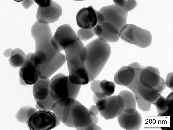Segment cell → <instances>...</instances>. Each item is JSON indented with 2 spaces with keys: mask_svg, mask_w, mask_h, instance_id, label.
<instances>
[{
  "mask_svg": "<svg viewBox=\"0 0 173 130\" xmlns=\"http://www.w3.org/2000/svg\"><path fill=\"white\" fill-rule=\"evenodd\" d=\"M31 33L34 39L35 50L42 51L47 57L38 72L39 76L49 78L66 62L65 56L56 50L52 46V36L49 24H40L37 21L32 26Z\"/></svg>",
  "mask_w": 173,
  "mask_h": 130,
  "instance_id": "6da1fadb",
  "label": "cell"
},
{
  "mask_svg": "<svg viewBox=\"0 0 173 130\" xmlns=\"http://www.w3.org/2000/svg\"><path fill=\"white\" fill-rule=\"evenodd\" d=\"M52 111L61 122L69 127H84L96 124L98 121L97 116L91 115L88 109L71 98L55 102Z\"/></svg>",
  "mask_w": 173,
  "mask_h": 130,
  "instance_id": "7a4b0ae2",
  "label": "cell"
},
{
  "mask_svg": "<svg viewBox=\"0 0 173 130\" xmlns=\"http://www.w3.org/2000/svg\"><path fill=\"white\" fill-rule=\"evenodd\" d=\"M61 51L64 50L70 80L73 84L84 85L89 82L82 64L81 56L85 47L77 34L66 37L59 42Z\"/></svg>",
  "mask_w": 173,
  "mask_h": 130,
  "instance_id": "3957f363",
  "label": "cell"
},
{
  "mask_svg": "<svg viewBox=\"0 0 173 130\" xmlns=\"http://www.w3.org/2000/svg\"><path fill=\"white\" fill-rule=\"evenodd\" d=\"M111 52L109 44L101 38L95 39L85 46L81 55V61L90 82L100 74Z\"/></svg>",
  "mask_w": 173,
  "mask_h": 130,
  "instance_id": "277c9868",
  "label": "cell"
},
{
  "mask_svg": "<svg viewBox=\"0 0 173 130\" xmlns=\"http://www.w3.org/2000/svg\"><path fill=\"white\" fill-rule=\"evenodd\" d=\"M49 94L55 102L64 101L68 98L76 99L81 86L75 85L70 81L69 76L60 73L50 80Z\"/></svg>",
  "mask_w": 173,
  "mask_h": 130,
  "instance_id": "5b68a950",
  "label": "cell"
},
{
  "mask_svg": "<svg viewBox=\"0 0 173 130\" xmlns=\"http://www.w3.org/2000/svg\"><path fill=\"white\" fill-rule=\"evenodd\" d=\"M119 35L124 41L141 48L147 47L151 43L150 32L132 24L126 25L120 31Z\"/></svg>",
  "mask_w": 173,
  "mask_h": 130,
  "instance_id": "8992f818",
  "label": "cell"
},
{
  "mask_svg": "<svg viewBox=\"0 0 173 130\" xmlns=\"http://www.w3.org/2000/svg\"><path fill=\"white\" fill-rule=\"evenodd\" d=\"M60 122L53 112L40 110L30 117L26 124L31 130H49L58 125Z\"/></svg>",
  "mask_w": 173,
  "mask_h": 130,
  "instance_id": "52a82bcc",
  "label": "cell"
},
{
  "mask_svg": "<svg viewBox=\"0 0 173 130\" xmlns=\"http://www.w3.org/2000/svg\"><path fill=\"white\" fill-rule=\"evenodd\" d=\"M104 15L105 21L115 26L119 32L127 24L128 12L114 4L103 6L99 11Z\"/></svg>",
  "mask_w": 173,
  "mask_h": 130,
  "instance_id": "ba28073f",
  "label": "cell"
},
{
  "mask_svg": "<svg viewBox=\"0 0 173 130\" xmlns=\"http://www.w3.org/2000/svg\"><path fill=\"white\" fill-rule=\"evenodd\" d=\"M144 68L143 66L134 68L135 76L132 82L126 86L130 89L133 93L138 92L146 101L152 103L156 100L161 94L153 88H148L142 85L139 79L141 70Z\"/></svg>",
  "mask_w": 173,
  "mask_h": 130,
  "instance_id": "9c48e42d",
  "label": "cell"
},
{
  "mask_svg": "<svg viewBox=\"0 0 173 130\" xmlns=\"http://www.w3.org/2000/svg\"><path fill=\"white\" fill-rule=\"evenodd\" d=\"M62 12L60 6L53 1L52 4L46 7H38L36 19L40 24H48L57 21Z\"/></svg>",
  "mask_w": 173,
  "mask_h": 130,
  "instance_id": "30bf717a",
  "label": "cell"
},
{
  "mask_svg": "<svg viewBox=\"0 0 173 130\" xmlns=\"http://www.w3.org/2000/svg\"><path fill=\"white\" fill-rule=\"evenodd\" d=\"M124 104L122 98L119 95L110 96L107 98L106 108L100 111L101 115L106 120L117 117L123 111Z\"/></svg>",
  "mask_w": 173,
  "mask_h": 130,
  "instance_id": "8fae6325",
  "label": "cell"
},
{
  "mask_svg": "<svg viewBox=\"0 0 173 130\" xmlns=\"http://www.w3.org/2000/svg\"><path fill=\"white\" fill-rule=\"evenodd\" d=\"M97 11L91 6L80 9L76 16L78 26L85 29L94 28L98 24L96 15Z\"/></svg>",
  "mask_w": 173,
  "mask_h": 130,
  "instance_id": "7c38bea8",
  "label": "cell"
},
{
  "mask_svg": "<svg viewBox=\"0 0 173 130\" xmlns=\"http://www.w3.org/2000/svg\"><path fill=\"white\" fill-rule=\"evenodd\" d=\"M117 117L120 126L125 129L139 130L142 125V116L136 110L132 113L123 111Z\"/></svg>",
  "mask_w": 173,
  "mask_h": 130,
  "instance_id": "4fadbf2b",
  "label": "cell"
},
{
  "mask_svg": "<svg viewBox=\"0 0 173 130\" xmlns=\"http://www.w3.org/2000/svg\"><path fill=\"white\" fill-rule=\"evenodd\" d=\"M160 76L159 70L151 66L144 67L141 71L139 79L142 85L148 88H153L158 83Z\"/></svg>",
  "mask_w": 173,
  "mask_h": 130,
  "instance_id": "5bb4252c",
  "label": "cell"
},
{
  "mask_svg": "<svg viewBox=\"0 0 173 130\" xmlns=\"http://www.w3.org/2000/svg\"><path fill=\"white\" fill-rule=\"evenodd\" d=\"M135 76L134 69L132 67L124 66L119 69L115 74L114 79L116 84L126 86L133 80Z\"/></svg>",
  "mask_w": 173,
  "mask_h": 130,
  "instance_id": "9a60e30c",
  "label": "cell"
},
{
  "mask_svg": "<svg viewBox=\"0 0 173 130\" xmlns=\"http://www.w3.org/2000/svg\"><path fill=\"white\" fill-rule=\"evenodd\" d=\"M50 85V80L48 78L39 77L33 86L34 99L39 100L45 99L49 94Z\"/></svg>",
  "mask_w": 173,
  "mask_h": 130,
  "instance_id": "2e32d148",
  "label": "cell"
},
{
  "mask_svg": "<svg viewBox=\"0 0 173 130\" xmlns=\"http://www.w3.org/2000/svg\"><path fill=\"white\" fill-rule=\"evenodd\" d=\"M71 26L67 24H63L59 26L52 36L51 43L55 50L60 52L59 42L63 38L69 36L76 35Z\"/></svg>",
  "mask_w": 173,
  "mask_h": 130,
  "instance_id": "e0dca14e",
  "label": "cell"
},
{
  "mask_svg": "<svg viewBox=\"0 0 173 130\" xmlns=\"http://www.w3.org/2000/svg\"><path fill=\"white\" fill-rule=\"evenodd\" d=\"M19 74V78L23 80L27 85L33 84L39 78L36 69L30 65L20 67Z\"/></svg>",
  "mask_w": 173,
  "mask_h": 130,
  "instance_id": "ac0fdd59",
  "label": "cell"
},
{
  "mask_svg": "<svg viewBox=\"0 0 173 130\" xmlns=\"http://www.w3.org/2000/svg\"><path fill=\"white\" fill-rule=\"evenodd\" d=\"M37 111L36 109L31 106H23L17 112L15 117L19 122L27 124L30 117Z\"/></svg>",
  "mask_w": 173,
  "mask_h": 130,
  "instance_id": "d6986e66",
  "label": "cell"
},
{
  "mask_svg": "<svg viewBox=\"0 0 173 130\" xmlns=\"http://www.w3.org/2000/svg\"><path fill=\"white\" fill-rule=\"evenodd\" d=\"M26 55L21 49L16 48L13 50L10 58L9 63L10 66L14 68L21 67L23 62Z\"/></svg>",
  "mask_w": 173,
  "mask_h": 130,
  "instance_id": "ffe728a7",
  "label": "cell"
},
{
  "mask_svg": "<svg viewBox=\"0 0 173 130\" xmlns=\"http://www.w3.org/2000/svg\"><path fill=\"white\" fill-rule=\"evenodd\" d=\"M118 95L123 99L124 104V108L132 107L136 109V102L134 95L131 92L126 90L121 91Z\"/></svg>",
  "mask_w": 173,
  "mask_h": 130,
  "instance_id": "44dd1931",
  "label": "cell"
},
{
  "mask_svg": "<svg viewBox=\"0 0 173 130\" xmlns=\"http://www.w3.org/2000/svg\"><path fill=\"white\" fill-rule=\"evenodd\" d=\"M47 58L46 55L42 50H35V52L32 53L31 59L34 63L38 72L40 70L41 65L46 62Z\"/></svg>",
  "mask_w": 173,
  "mask_h": 130,
  "instance_id": "7402d4cb",
  "label": "cell"
},
{
  "mask_svg": "<svg viewBox=\"0 0 173 130\" xmlns=\"http://www.w3.org/2000/svg\"><path fill=\"white\" fill-rule=\"evenodd\" d=\"M101 92L108 97L111 96L114 92L115 86L114 83L106 80L101 81L100 83Z\"/></svg>",
  "mask_w": 173,
  "mask_h": 130,
  "instance_id": "603a6c76",
  "label": "cell"
},
{
  "mask_svg": "<svg viewBox=\"0 0 173 130\" xmlns=\"http://www.w3.org/2000/svg\"><path fill=\"white\" fill-rule=\"evenodd\" d=\"M35 101L41 108V110H44L50 111H52L53 105L55 102L52 99L50 94L45 99L39 100L34 99Z\"/></svg>",
  "mask_w": 173,
  "mask_h": 130,
  "instance_id": "cb8c5ba5",
  "label": "cell"
},
{
  "mask_svg": "<svg viewBox=\"0 0 173 130\" xmlns=\"http://www.w3.org/2000/svg\"><path fill=\"white\" fill-rule=\"evenodd\" d=\"M76 34L81 41L88 40L95 35L93 28L88 29L81 28L77 31Z\"/></svg>",
  "mask_w": 173,
  "mask_h": 130,
  "instance_id": "d4e9b609",
  "label": "cell"
},
{
  "mask_svg": "<svg viewBox=\"0 0 173 130\" xmlns=\"http://www.w3.org/2000/svg\"><path fill=\"white\" fill-rule=\"evenodd\" d=\"M104 29V28H103ZM98 38L102 39L107 42H117L120 37L118 34L114 35L107 32L104 29L102 33L97 36Z\"/></svg>",
  "mask_w": 173,
  "mask_h": 130,
  "instance_id": "484cf974",
  "label": "cell"
},
{
  "mask_svg": "<svg viewBox=\"0 0 173 130\" xmlns=\"http://www.w3.org/2000/svg\"><path fill=\"white\" fill-rule=\"evenodd\" d=\"M99 24L108 32L114 35L119 34V31L118 29L110 23L104 22Z\"/></svg>",
  "mask_w": 173,
  "mask_h": 130,
  "instance_id": "4316f807",
  "label": "cell"
},
{
  "mask_svg": "<svg viewBox=\"0 0 173 130\" xmlns=\"http://www.w3.org/2000/svg\"><path fill=\"white\" fill-rule=\"evenodd\" d=\"M165 102V98L160 94L156 100L151 103L154 105L158 109L162 110L166 108Z\"/></svg>",
  "mask_w": 173,
  "mask_h": 130,
  "instance_id": "83f0119b",
  "label": "cell"
},
{
  "mask_svg": "<svg viewBox=\"0 0 173 130\" xmlns=\"http://www.w3.org/2000/svg\"><path fill=\"white\" fill-rule=\"evenodd\" d=\"M137 5L136 0H126L122 8L126 12L131 11L135 8Z\"/></svg>",
  "mask_w": 173,
  "mask_h": 130,
  "instance_id": "f1b7e54d",
  "label": "cell"
},
{
  "mask_svg": "<svg viewBox=\"0 0 173 130\" xmlns=\"http://www.w3.org/2000/svg\"><path fill=\"white\" fill-rule=\"evenodd\" d=\"M101 81L99 80L94 79L91 81L90 84V88L91 90L94 93L101 91L100 83Z\"/></svg>",
  "mask_w": 173,
  "mask_h": 130,
  "instance_id": "f546056e",
  "label": "cell"
},
{
  "mask_svg": "<svg viewBox=\"0 0 173 130\" xmlns=\"http://www.w3.org/2000/svg\"><path fill=\"white\" fill-rule=\"evenodd\" d=\"M107 98L99 99L96 103V107L99 111L104 110L106 108L107 104Z\"/></svg>",
  "mask_w": 173,
  "mask_h": 130,
  "instance_id": "4dcf8cb0",
  "label": "cell"
},
{
  "mask_svg": "<svg viewBox=\"0 0 173 130\" xmlns=\"http://www.w3.org/2000/svg\"><path fill=\"white\" fill-rule=\"evenodd\" d=\"M166 84L164 80L161 77L158 84L153 88L161 94L166 88Z\"/></svg>",
  "mask_w": 173,
  "mask_h": 130,
  "instance_id": "1f68e13d",
  "label": "cell"
},
{
  "mask_svg": "<svg viewBox=\"0 0 173 130\" xmlns=\"http://www.w3.org/2000/svg\"><path fill=\"white\" fill-rule=\"evenodd\" d=\"M166 85L173 90V72H171L167 75L166 81H165Z\"/></svg>",
  "mask_w": 173,
  "mask_h": 130,
  "instance_id": "d6a6232c",
  "label": "cell"
},
{
  "mask_svg": "<svg viewBox=\"0 0 173 130\" xmlns=\"http://www.w3.org/2000/svg\"><path fill=\"white\" fill-rule=\"evenodd\" d=\"M39 7H46L50 6L52 4V0H34Z\"/></svg>",
  "mask_w": 173,
  "mask_h": 130,
  "instance_id": "836d02e7",
  "label": "cell"
},
{
  "mask_svg": "<svg viewBox=\"0 0 173 130\" xmlns=\"http://www.w3.org/2000/svg\"><path fill=\"white\" fill-rule=\"evenodd\" d=\"M77 130H102V129L98 125H91L85 127L76 128Z\"/></svg>",
  "mask_w": 173,
  "mask_h": 130,
  "instance_id": "e575fe53",
  "label": "cell"
},
{
  "mask_svg": "<svg viewBox=\"0 0 173 130\" xmlns=\"http://www.w3.org/2000/svg\"><path fill=\"white\" fill-rule=\"evenodd\" d=\"M89 111L90 114L92 116H97L100 113V111L95 105H91L89 109Z\"/></svg>",
  "mask_w": 173,
  "mask_h": 130,
  "instance_id": "d590c367",
  "label": "cell"
},
{
  "mask_svg": "<svg viewBox=\"0 0 173 130\" xmlns=\"http://www.w3.org/2000/svg\"><path fill=\"white\" fill-rule=\"evenodd\" d=\"M103 28L100 24H97L93 28V30L95 34L97 36L100 35L102 32Z\"/></svg>",
  "mask_w": 173,
  "mask_h": 130,
  "instance_id": "8d00e7d4",
  "label": "cell"
},
{
  "mask_svg": "<svg viewBox=\"0 0 173 130\" xmlns=\"http://www.w3.org/2000/svg\"><path fill=\"white\" fill-rule=\"evenodd\" d=\"M33 0H24L21 2V4L23 7L27 9L32 6L34 3Z\"/></svg>",
  "mask_w": 173,
  "mask_h": 130,
  "instance_id": "74e56055",
  "label": "cell"
},
{
  "mask_svg": "<svg viewBox=\"0 0 173 130\" xmlns=\"http://www.w3.org/2000/svg\"><path fill=\"white\" fill-rule=\"evenodd\" d=\"M169 108L166 106V108L162 110H160L157 108L156 110L158 113V115L159 116L168 115Z\"/></svg>",
  "mask_w": 173,
  "mask_h": 130,
  "instance_id": "f35d334b",
  "label": "cell"
},
{
  "mask_svg": "<svg viewBox=\"0 0 173 130\" xmlns=\"http://www.w3.org/2000/svg\"><path fill=\"white\" fill-rule=\"evenodd\" d=\"M98 24L104 22L105 18L103 14L99 11H97L96 13Z\"/></svg>",
  "mask_w": 173,
  "mask_h": 130,
  "instance_id": "ab89813d",
  "label": "cell"
},
{
  "mask_svg": "<svg viewBox=\"0 0 173 130\" xmlns=\"http://www.w3.org/2000/svg\"><path fill=\"white\" fill-rule=\"evenodd\" d=\"M173 101V92H171L166 99V106L170 107Z\"/></svg>",
  "mask_w": 173,
  "mask_h": 130,
  "instance_id": "60d3db41",
  "label": "cell"
},
{
  "mask_svg": "<svg viewBox=\"0 0 173 130\" xmlns=\"http://www.w3.org/2000/svg\"><path fill=\"white\" fill-rule=\"evenodd\" d=\"M126 0H113L114 4L120 7L123 8L124 7Z\"/></svg>",
  "mask_w": 173,
  "mask_h": 130,
  "instance_id": "b9f144b4",
  "label": "cell"
},
{
  "mask_svg": "<svg viewBox=\"0 0 173 130\" xmlns=\"http://www.w3.org/2000/svg\"><path fill=\"white\" fill-rule=\"evenodd\" d=\"M13 50L11 48L6 49L3 53V55L5 57H10L11 53Z\"/></svg>",
  "mask_w": 173,
  "mask_h": 130,
  "instance_id": "7bdbcfd3",
  "label": "cell"
},
{
  "mask_svg": "<svg viewBox=\"0 0 173 130\" xmlns=\"http://www.w3.org/2000/svg\"><path fill=\"white\" fill-rule=\"evenodd\" d=\"M94 94L99 99H102L107 98V96L101 91L97 92Z\"/></svg>",
  "mask_w": 173,
  "mask_h": 130,
  "instance_id": "ee69618b",
  "label": "cell"
},
{
  "mask_svg": "<svg viewBox=\"0 0 173 130\" xmlns=\"http://www.w3.org/2000/svg\"><path fill=\"white\" fill-rule=\"evenodd\" d=\"M136 109L132 107L124 108L123 111L128 113H132L136 111Z\"/></svg>",
  "mask_w": 173,
  "mask_h": 130,
  "instance_id": "f6af8a7d",
  "label": "cell"
},
{
  "mask_svg": "<svg viewBox=\"0 0 173 130\" xmlns=\"http://www.w3.org/2000/svg\"><path fill=\"white\" fill-rule=\"evenodd\" d=\"M92 98L95 104L97 101L99 99L94 94L93 95Z\"/></svg>",
  "mask_w": 173,
  "mask_h": 130,
  "instance_id": "bcb514c9",
  "label": "cell"
},
{
  "mask_svg": "<svg viewBox=\"0 0 173 130\" xmlns=\"http://www.w3.org/2000/svg\"><path fill=\"white\" fill-rule=\"evenodd\" d=\"M19 82L20 84L22 85H27V84H26L24 81L22 79L19 78Z\"/></svg>",
  "mask_w": 173,
  "mask_h": 130,
  "instance_id": "7dc6e473",
  "label": "cell"
}]
</instances>
